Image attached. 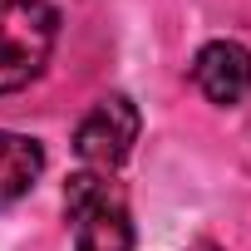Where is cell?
I'll return each instance as SVG.
<instances>
[{"label": "cell", "mask_w": 251, "mask_h": 251, "mask_svg": "<svg viewBox=\"0 0 251 251\" xmlns=\"http://www.w3.org/2000/svg\"><path fill=\"white\" fill-rule=\"evenodd\" d=\"M192 251H217V246H207V241H202V246H192Z\"/></svg>", "instance_id": "6"}, {"label": "cell", "mask_w": 251, "mask_h": 251, "mask_svg": "<svg viewBox=\"0 0 251 251\" xmlns=\"http://www.w3.org/2000/svg\"><path fill=\"white\" fill-rule=\"evenodd\" d=\"M59 10L45 0H0V94H15L50 64Z\"/></svg>", "instance_id": "1"}, {"label": "cell", "mask_w": 251, "mask_h": 251, "mask_svg": "<svg viewBox=\"0 0 251 251\" xmlns=\"http://www.w3.org/2000/svg\"><path fill=\"white\" fill-rule=\"evenodd\" d=\"M192 79L212 103H241L251 94V50L236 40H212L197 50Z\"/></svg>", "instance_id": "4"}, {"label": "cell", "mask_w": 251, "mask_h": 251, "mask_svg": "<svg viewBox=\"0 0 251 251\" xmlns=\"http://www.w3.org/2000/svg\"><path fill=\"white\" fill-rule=\"evenodd\" d=\"M45 173V148L20 133H0V212L15 207Z\"/></svg>", "instance_id": "5"}, {"label": "cell", "mask_w": 251, "mask_h": 251, "mask_svg": "<svg viewBox=\"0 0 251 251\" xmlns=\"http://www.w3.org/2000/svg\"><path fill=\"white\" fill-rule=\"evenodd\" d=\"M138 128H143V118H138L133 99L108 94V99H99L84 113L79 133H74V153H79V163H89V173H108V168H118L133 153Z\"/></svg>", "instance_id": "3"}, {"label": "cell", "mask_w": 251, "mask_h": 251, "mask_svg": "<svg viewBox=\"0 0 251 251\" xmlns=\"http://www.w3.org/2000/svg\"><path fill=\"white\" fill-rule=\"evenodd\" d=\"M64 207L74 217V251H133V222L108 173H74L64 182Z\"/></svg>", "instance_id": "2"}]
</instances>
